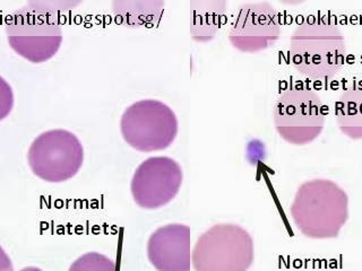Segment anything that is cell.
Masks as SVG:
<instances>
[{"label": "cell", "instance_id": "30bf717a", "mask_svg": "<svg viewBox=\"0 0 362 271\" xmlns=\"http://www.w3.org/2000/svg\"><path fill=\"white\" fill-rule=\"evenodd\" d=\"M147 258L158 271H190L192 231L185 224L158 227L147 241Z\"/></svg>", "mask_w": 362, "mask_h": 271}, {"label": "cell", "instance_id": "ba28073f", "mask_svg": "<svg viewBox=\"0 0 362 271\" xmlns=\"http://www.w3.org/2000/svg\"><path fill=\"white\" fill-rule=\"evenodd\" d=\"M184 180L178 162L156 156L141 162L134 173L130 191L134 201L143 209H158L177 197Z\"/></svg>", "mask_w": 362, "mask_h": 271}, {"label": "cell", "instance_id": "52a82bcc", "mask_svg": "<svg viewBox=\"0 0 362 271\" xmlns=\"http://www.w3.org/2000/svg\"><path fill=\"white\" fill-rule=\"evenodd\" d=\"M28 162L37 178L60 183L78 173L84 162V148L75 133L48 130L34 139L28 148Z\"/></svg>", "mask_w": 362, "mask_h": 271}, {"label": "cell", "instance_id": "4fadbf2b", "mask_svg": "<svg viewBox=\"0 0 362 271\" xmlns=\"http://www.w3.org/2000/svg\"><path fill=\"white\" fill-rule=\"evenodd\" d=\"M162 0H116L112 11L116 22L130 28H152L161 20Z\"/></svg>", "mask_w": 362, "mask_h": 271}, {"label": "cell", "instance_id": "9c48e42d", "mask_svg": "<svg viewBox=\"0 0 362 271\" xmlns=\"http://www.w3.org/2000/svg\"><path fill=\"white\" fill-rule=\"evenodd\" d=\"M280 37V14L266 1L241 5L229 32L232 47L245 54L271 48Z\"/></svg>", "mask_w": 362, "mask_h": 271}, {"label": "cell", "instance_id": "7c38bea8", "mask_svg": "<svg viewBox=\"0 0 362 271\" xmlns=\"http://www.w3.org/2000/svg\"><path fill=\"white\" fill-rule=\"evenodd\" d=\"M335 119L343 135L362 140V80L345 88L335 102Z\"/></svg>", "mask_w": 362, "mask_h": 271}, {"label": "cell", "instance_id": "6da1fadb", "mask_svg": "<svg viewBox=\"0 0 362 271\" xmlns=\"http://www.w3.org/2000/svg\"><path fill=\"white\" fill-rule=\"evenodd\" d=\"M76 1H28L7 17L11 48L33 64L51 59L62 42V22Z\"/></svg>", "mask_w": 362, "mask_h": 271}, {"label": "cell", "instance_id": "8992f818", "mask_svg": "<svg viewBox=\"0 0 362 271\" xmlns=\"http://www.w3.org/2000/svg\"><path fill=\"white\" fill-rule=\"evenodd\" d=\"M178 119L173 109L158 100H141L122 113V138L141 152L167 150L178 135Z\"/></svg>", "mask_w": 362, "mask_h": 271}, {"label": "cell", "instance_id": "2e32d148", "mask_svg": "<svg viewBox=\"0 0 362 271\" xmlns=\"http://www.w3.org/2000/svg\"><path fill=\"white\" fill-rule=\"evenodd\" d=\"M0 271H14L11 259L1 246H0Z\"/></svg>", "mask_w": 362, "mask_h": 271}, {"label": "cell", "instance_id": "5b68a950", "mask_svg": "<svg viewBox=\"0 0 362 271\" xmlns=\"http://www.w3.org/2000/svg\"><path fill=\"white\" fill-rule=\"evenodd\" d=\"M273 121L283 140L303 146L322 135L325 127V107L315 90L303 85H294L277 99Z\"/></svg>", "mask_w": 362, "mask_h": 271}, {"label": "cell", "instance_id": "5bb4252c", "mask_svg": "<svg viewBox=\"0 0 362 271\" xmlns=\"http://www.w3.org/2000/svg\"><path fill=\"white\" fill-rule=\"evenodd\" d=\"M68 271H117L116 263L99 252L83 254L71 263Z\"/></svg>", "mask_w": 362, "mask_h": 271}, {"label": "cell", "instance_id": "9a60e30c", "mask_svg": "<svg viewBox=\"0 0 362 271\" xmlns=\"http://www.w3.org/2000/svg\"><path fill=\"white\" fill-rule=\"evenodd\" d=\"M14 101V90L9 83L0 76V121L11 112Z\"/></svg>", "mask_w": 362, "mask_h": 271}, {"label": "cell", "instance_id": "3957f363", "mask_svg": "<svg viewBox=\"0 0 362 271\" xmlns=\"http://www.w3.org/2000/svg\"><path fill=\"white\" fill-rule=\"evenodd\" d=\"M301 234L313 240L337 239L349 219V195L337 182L314 179L299 186L291 208Z\"/></svg>", "mask_w": 362, "mask_h": 271}, {"label": "cell", "instance_id": "8fae6325", "mask_svg": "<svg viewBox=\"0 0 362 271\" xmlns=\"http://www.w3.org/2000/svg\"><path fill=\"white\" fill-rule=\"evenodd\" d=\"M228 1L195 0L190 3V34L197 42L212 41L226 17Z\"/></svg>", "mask_w": 362, "mask_h": 271}, {"label": "cell", "instance_id": "7a4b0ae2", "mask_svg": "<svg viewBox=\"0 0 362 271\" xmlns=\"http://www.w3.org/2000/svg\"><path fill=\"white\" fill-rule=\"evenodd\" d=\"M288 54L292 66L303 76L329 80L345 64L344 34L328 17H307L292 33Z\"/></svg>", "mask_w": 362, "mask_h": 271}, {"label": "cell", "instance_id": "277c9868", "mask_svg": "<svg viewBox=\"0 0 362 271\" xmlns=\"http://www.w3.org/2000/svg\"><path fill=\"white\" fill-rule=\"evenodd\" d=\"M254 259L252 235L235 224H218L207 229L192 251L195 271H248Z\"/></svg>", "mask_w": 362, "mask_h": 271}, {"label": "cell", "instance_id": "e0dca14e", "mask_svg": "<svg viewBox=\"0 0 362 271\" xmlns=\"http://www.w3.org/2000/svg\"><path fill=\"white\" fill-rule=\"evenodd\" d=\"M20 271H43L42 269L37 268V267H26V268H23L22 270Z\"/></svg>", "mask_w": 362, "mask_h": 271}]
</instances>
